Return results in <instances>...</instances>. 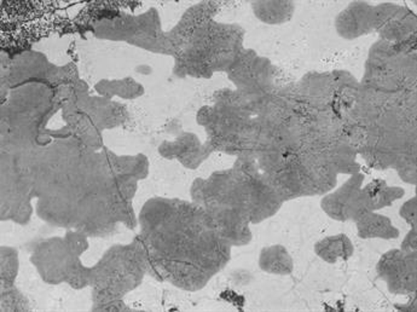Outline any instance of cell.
<instances>
[{"label":"cell","instance_id":"cell-1","mask_svg":"<svg viewBox=\"0 0 417 312\" xmlns=\"http://www.w3.org/2000/svg\"><path fill=\"white\" fill-rule=\"evenodd\" d=\"M390 220L385 217L374 216V213H365V217L362 216V222L359 223V235L362 238H396L398 236V231L396 229L392 228Z\"/></svg>","mask_w":417,"mask_h":312},{"label":"cell","instance_id":"cell-2","mask_svg":"<svg viewBox=\"0 0 417 312\" xmlns=\"http://www.w3.org/2000/svg\"><path fill=\"white\" fill-rule=\"evenodd\" d=\"M324 245L321 242L319 246L323 248H318V255H321L323 259H326L328 262H336L338 257H343L346 258V253H343V248H346L351 242L348 241V238L343 236H338V238H328Z\"/></svg>","mask_w":417,"mask_h":312}]
</instances>
